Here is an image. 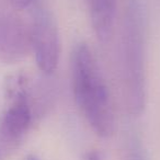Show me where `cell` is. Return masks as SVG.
Returning a JSON list of instances; mask_svg holds the SVG:
<instances>
[{
    "instance_id": "cell-1",
    "label": "cell",
    "mask_w": 160,
    "mask_h": 160,
    "mask_svg": "<svg viewBox=\"0 0 160 160\" xmlns=\"http://www.w3.org/2000/svg\"><path fill=\"white\" fill-rule=\"evenodd\" d=\"M71 80L76 102L94 133L109 137L115 118L109 90L91 49L86 44L75 48L71 59Z\"/></svg>"
},
{
    "instance_id": "cell-2",
    "label": "cell",
    "mask_w": 160,
    "mask_h": 160,
    "mask_svg": "<svg viewBox=\"0 0 160 160\" xmlns=\"http://www.w3.org/2000/svg\"><path fill=\"white\" fill-rule=\"evenodd\" d=\"M146 17L142 0H127L121 38V69L125 104L139 115L146 104Z\"/></svg>"
},
{
    "instance_id": "cell-3",
    "label": "cell",
    "mask_w": 160,
    "mask_h": 160,
    "mask_svg": "<svg viewBox=\"0 0 160 160\" xmlns=\"http://www.w3.org/2000/svg\"><path fill=\"white\" fill-rule=\"evenodd\" d=\"M38 67L42 72L51 75L57 68L60 57V38L53 17L40 11L35 17L30 34Z\"/></svg>"
},
{
    "instance_id": "cell-4",
    "label": "cell",
    "mask_w": 160,
    "mask_h": 160,
    "mask_svg": "<svg viewBox=\"0 0 160 160\" xmlns=\"http://www.w3.org/2000/svg\"><path fill=\"white\" fill-rule=\"evenodd\" d=\"M12 103L2 118V133L11 139L20 138L32 122V111L28 101V94L20 81H14L8 88Z\"/></svg>"
},
{
    "instance_id": "cell-5",
    "label": "cell",
    "mask_w": 160,
    "mask_h": 160,
    "mask_svg": "<svg viewBox=\"0 0 160 160\" xmlns=\"http://www.w3.org/2000/svg\"><path fill=\"white\" fill-rule=\"evenodd\" d=\"M88 3L94 33L101 42H105L113 30L116 0H88Z\"/></svg>"
},
{
    "instance_id": "cell-6",
    "label": "cell",
    "mask_w": 160,
    "mask_h": 160,
    "mask_svg": "<svg viewBox=\"0 0 160 160\" xmlns=\"http://www.w3.org/2000/svg\"><path fill=\"white\" fill-rule=\"evenodd\" d=\"M127 160H146L142 147L138 140L133 139L129 144L128 151H127Z\"/></svg>"
},
{
    "instance_id": "cell-7",
    "label": "cell",
    "mask_w": 160,
    "mask_h": 160,
    "mask_svg": "<svg viewBox=\"0 0 160 160\" xmlns=\"http://www.w3.org/2000/svg\"><path fill=\"white\" fill-rule=\"evenodd\" d=\"M32 1H33V0H12V2L14 3V6L18 8H21V9L28 7Z\"/></svg>"
},
{
    "instance_id": "cell-8",
    "label": "cell",
    "mask_w": 160,
    "mask_h": 160,
    "mask_svg": "<svg viewBox=\"0 0 160 160\" xmlns=\"http://www.w3.org/2000/svg\"><path fill=\"white\" fill-rule=\"evenodd\" d=\"M86 160H100V158H99V156L97 155L96 152H90L87 155V157H86Z\"/></svg>"
},
{
    "instance_id": "cell-9",
    "label": "cell",
    "mask_w": 160,
    "mask_h": 160,
    "mask_svg": "<svg viewBox=\"0 0 160 160\" xmlns=\"http://www.w3.org/2000/svg\"><path fill=\"white\" fill-rule=\"evenodd\" d=\"M27 160H38L36 157H33V156H30V157H28Z\"/></svg>"
}]
</instances>
